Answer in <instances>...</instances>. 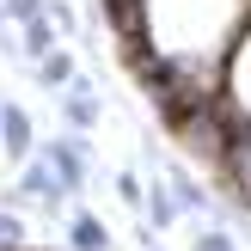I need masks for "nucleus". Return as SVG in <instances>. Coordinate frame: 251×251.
<instances>
[{
  "instance_id": "7",
  "label": "nucleus",
  "mask_w": 251,
  "mask_h": 251,
  "mask_svg": "<svg viewBox=\"0 0 251 251\" xmlns=\"http://www.w3.org/2000/svg\"><path fill=\"white\" fill-rule=\"evenodd\" d=\"M166 190H172V202H178V215H184V208H190V215H208V208H215V202H208V190L190 178V172H172Z\"/></svg>"
},
{
  "instance_id": "9",
  "label": "nucleus",
  "mask_w": 251,
  "mask_h": 251,
  "mask_svg": "<svg viewBox=\"0 0 251 251\" xmlns=\"http://www.w3.org/2000/svg\"><path fill=\"white\" fill-rule=\"evenodd\" d=\"M19 49H25V55H49V49H55V25H49L43 19V12H37V19H25V37H19Z\"/></svg>"
},
{
  "instance_id": "10",
  "label": "nucleus",
  "mask_w": 251,
  "mask_h": 251,
  "mask_svg": "<svg viewBox=\"0 0 251 251\" xmlns=\"http://www.w3.org/2000/svg\"><path fill=\"white\" fill-rule=\"evenodd\" d=\"M25 245V221H19V208H0V251H19Z\"/></svg>"
},
{
  "instance_id": "5",
  "label": "nucleus",
  "mask_w": 251,
  "mask_h": 251,
  "mask_svg": "<svg viewBox=\"0 0 251 251\" xmlns=\"http://www.w3.org/2000/svg\"><path fill=\"white\" fill-rule=\"evenodd\" d=\"M61 98V117L74 123V129H98V117H104V110H98V98L86 92V80H74L68 92H55Z\"/></svg>"
},
{
  "instance_id": "1",
  "label": "nucleus",
  "mask_w": 251,
  "mask_h": 251,
  "mask_svg": "<svg viewBox=\"0 0 251 251\" xmlns=\"http://www.w3.org/2000/svg\"><path fill=\"white\" fill-rule=\"evenodd\" d=\"M221 184H227V196L239 202V215H251V117L239 110L233 117V135H227V153H221Z\"/></svg>"
},
{
  "instance_id": "2",
  "label": "nucleus",
  "mask_w": 251,
  "mask_h": 251,
  "mask_svg": "<svg viewBox=\"0 0 251 251\" xmlns=\"http://www.w3.org/2000/svg\"><path fill=\"white\" fill-rule=\"evenodd\" d=\"M37 159H43L49 172H55V184H61V196H74V190H86V166H92V159H86V147L80 141H68V135H49L43 147H31Z\"/></svg>"
},
{
  "instance_id": "6",
  "label": "nucleus",
  "mask_w": 251,
  "mask_h": 251,
  "mask_svg": "<svg viewBox=\"0 0 251 251\" xmlns=\"http://www.w3.org/2000/svg\"><path fill=\"white\" fill-rule=\"evenodd\" d=\"M141 208H147V221H153V227H147V233H166L172 227V221H178V202H172V190H166V184H141Z\"/></svg>"
},
{
  "instance_id": "4",
  "label": "nucleus",
  "mask_w": 251,
  "mask_h": 251,
  "mask_svg": "<svg viewBox=\"0 0 251 251\" xmlns=\"http://www.w3.org/2000/svg\"><path fill=\"white\" fill-rule=\"evenodd\" d=\"M74 80H80V68H74V55H68V49H49V55H37V86H43L49 98H55V92H68Z\"/></svg>"
},
{
  "instance_id": "14",
  "label": "nucleus",
  "mask_w": 251,
  "mask_h": 251,
  "mask_svg": "<svg viewBox=\"0 0 251 251\" xmlns=\"http://www.w3.org/2000/svg\"><path fill=\"white\" fill-rule=\"evenodd\" d=\"M0 49H6V19H0Z\"/></svg>"
},
{
  "instance_id": "13",
  "label": "nucleus",
  "mask_w": 251,
  "mask_h": 251,
  "mask_svg": "<svg viewBox=\"0 0 251 251\" xmlns=\"http://www.w3.org/2000/svg\"><path fill=\"white\" fill-rule=\"evenodd\" d=\"M117 196H123L129 208H141V178H135V172H123V178H117Z\"/></svg>"
},
{
  "instance_id": "11",
  "label": "nucleus",
  "mask_w": 251,
  "mask_h": 251,
  "mask_svg": "<svg viewBox=\"0 0 251 251\" xmlns=\"http://www.w3.org/2000/svg\"><path fill=\"white\" fill-rule=\"evenodd\" d=\"M190 251H239V245H233V233H221V227H202V233L190 239Z\"/></svg>"
},
{
  "instance_id": "8",
  "label": "nucleus",
  "mask_w": 251,
  "mask_h": 251,
  "mask_svg": "<svg viewBox=\"0 0 251 251\" xmlns=\"http://www.w3.org/2000/svg\"><path fill=\"white\" fill-rule=\"evenodd\" d=\"M68 239H74V251H110V227L98 215H74L68 221Z\"/></svg>"
},
{
  "instance_id": "3",
  "label": "nucleus",
  "mask_w": 251,
  "mask_h": 251,
  "mask_svg": "<svg viewBox=\"0 0 251 251\" xmlns=\"http://www.w3.org/2000/svg\"><path fill=\"white\" fill-rule=\"evenodd\" d=\"M0 147H6V159H31L37 135H31V110L25 104H0Z\"/></svg>"
},
{
  "instance_id": "12",
  "label": "nucleus",
  "mask_w": 251,
  "mask_h": 251,
  "mask_svg": "<svg viewBox=\"0 0 251 251\" xmlns=\"http://www.w3.org/2000/svg\"><path fill=\"white\" fill-rule=\"evenodd\" d=\"M37 12H43V0H0V19H12V25L37 19Z\"/></svg>"
}]
</instances>
